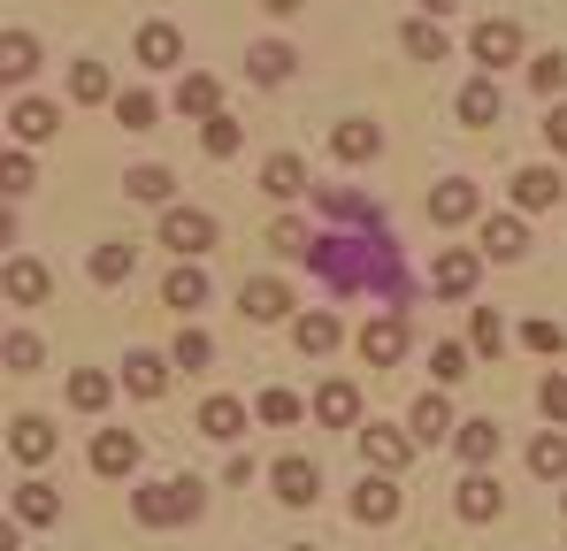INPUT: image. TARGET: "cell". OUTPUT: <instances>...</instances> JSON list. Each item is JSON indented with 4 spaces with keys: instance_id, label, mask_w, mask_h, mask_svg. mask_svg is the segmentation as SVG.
Wrapping results in <instances>:
<instances>
[{
    "instance_id": "cell-1",
    "label": "cell",
    "mask_w": 567,
    "mask_h": 551,
    "mask_svg": "<svg viewBox=\"0 0 567 551\" xmlns=\"http://www.w3.org/2000/svg\"><path fill=\"white\" fill-rule=\"evenodd\" d=\"M199 506H207V490H199V482H185V475H162V482L131 490V513H138L146 529H177V521H199Z\"/></svg>"
},
{
    "instance_id": "cell-2",
    "label": "cell",
    "mask_w": 567,
    "mask_h": 551,
    "mask_svg": "<svg viewBox=\"0 0 567 551\" xmlns=\"http://www.w3.org/2000/svg\"><path fill=\"white\" fill-rule=\"evenodd\" d=\"M162 246L185 253V261L215 253V215H207V207H169V215H162Z\"/></svg>"
},
{
    "instance_id": "cell-3",
    "label": "cell",
    "mask_w": 567,
    "mask_h": 551,
    "mask_svg": "<svg viewBox=\"0 0 567 551\" xmlns=\"http://www.w3.org/2000/svg\"><path fill=\"white\" fill-rule=\"evenodd\" d=\"M353 345H361V361H369V367H399V361H406V314H391V306L369 314Z\"/></svg>"
},
{
    "instance_id": "cell-4",
    "label": "cell",
    "mask_w": 567,
    "mask_h": 551,
    "mask_svg": "<svg viewBox=\"0 0 567 551\" xmlns=\"http://www.w3.org/2000/svg\"><path fill=\"white\" fill-rule=\"evenodd\" d=\"M453 513H461V521H475V529L506 513V490H498V475H491V467H468V475H461V490H453Z\"/></svg>"
},
{
    "instance_id": "cell-5",
    "label": "cell",
    "mask_w": 567,
    "mask_h": 551,
    "mask_svg": "<svg viewBox=\"0 0 567 551\" xmlns=\"http://www.w3.org/2000/svg\"><path fill=\"white\" fill-rule=\"evenodd\" d=\"M269 490H277V506H315V498H322V467L307 453H284L277 467H269Z\"/></svg>"
},
{
    "instance_id": "cell-6",
    "label": "cell",
    "mask_w": 567,
    "mask_h": 551,
    "mask_svg": "<svg viewBox=\"0 0 567 551\" xmlns=\"http://www.w3.org/2000/svg\"><path fill=\"white\" fill-rule=\"evenodd\" d=\"M506 191H514V207H522V215H545V207H560L567 177L553 169V162H529V169H514V184H506Z\"/></svg>"
},
{
    "instance_id": "cell-7",
    "label": "cell",
    "mask_w": 567,
    "mask_h": 551,
    "mask_svg": "<svg viewBox=\"0 0 567 551\" xmlns=\"http://www.w3.org/2000/svg\"><path fill=\"white\" fill-rule=\"evenodd\" d=\"M238 314H246V322H291V283H284V276H246Z\"/></svg>"
},
{
    "instance_id": "cell-8",
    "label": "cell",
    "mask_w": 567,
    "mask_h": 551,
    "mask_svg": "<svg viewBox=\"0 0 567 551\" xmlns=\"http://www.w3.org/2000/svg\"><path fill=\"white\" fill-rule=\"evenodd\" d=\"M483 215V191H475L468 177H445L437 191H430V222L437 230H461V222H475Z\"/></svg>"
},
{
    "instance_id": "cell-9",
    "label": "cell",
    "mask_w": 567,
    "mask_h": 551,
    "mask_svg": "<svg viewBox=\"0 0 567 551\" xmlns=\"http://www.w3.org/2000/svg\"><path fill=\"white\" fill-rule=\"evenodd\" d=\"M138 459H146V445H138L131 429H100V437H93V475H107V482L138 475Z\"/></svg>"
},
{
    "instance_id": "cell-10",
    "label": "cell",
    "mask_w": 567,
    "mask_h": 551,
    "mask_svg": "<svg viewBox=\"0 0 567 551\" xmlns=\"http://www.w3.org/2000/svg\"><path fill=\"white\" fill-rule=\"evenodd\" d=\"M475 62L483 70H506V62H522V23H506V15H491V23H475Z\"/></svg>"
},
{
    "instance_id": "cell-11",
    "label": "cell",
    "mask_w": 567,
    "mask_h": 551,
    "mask_svg": "<svg viewBox=\"0 0 567 551\" xmlns=\"http://www.w3.org/2000/svg\"><path fill=\"white\" fill-rule=\"evenodd\" d=\"M399 506H406V498H399V482L369 467V482L353 490V521H369V529H383V521H399Z\"/></svg>"
},
{
    "instance_id": "cell-12",
    "label": "cell",
    "mask_w": 567,
    "mask_h": 551,
    "mask_svg": "<svg viewBox=\"0 0 567 551\" xmlns=\"http://www.w3.org/2000/svg\"><path fill=\"white\" fill-rule=\"evenodd\" d=\"M475 276H483V253H468V246H445V253H437V269H430V283H437L445 299H468Z\"/></svg>"
},
{
    "instance_id": "cell-13",
    "label": "cell",
    "mask_w": 567,
    "mask_h": 551,
    "mask_svg": "<svg viewBox=\"0 0 567 551\" xmlns=\"http://www.w3.org/2000/svg\"><path fill=\"white\" fill-rule=\"evenodd\" d=\"M16 521H23V529H54V521H62V490L39 482V475L16 482Z\"/></svg>"
},
{
    "instance_id": "cell-14",
    "label": "cell",
    "mask_w": 567,
    "mask_h": 551,
    "mask_svg": "<svg viewBox=\"0 0 567 551\" xmlns=\"http://www.w3.org/2000/svg\"><path fill=\"white\" fill-rule=\"evenodd\" d=\"M8 131H16L23 146H39V138L62 131V107H54V100H16V107H8Z\"/></svg>"
},
{
    "instance_id": "cell-15",
    "label": "cell",
    "mask_w": 567,
    "mask_h": 551,
    "mask_svg": "<svg viewBox=\"0 0 567 551\" xmlns=\"http://www.w3.org/2000/svg\"><path fill=\"white\" fill-rule=\"evenodd\" d=\"M522 253H529L522 215H483V261H522Z\"/></svg>"
},
{
    "instance_id": "cell-16",
    "label": "cell",
    "mask_w": 567,
    "mask_h": 551,
    "mask_svg": "<svg viewBox=\"0 0 567 551\" xmlns=\"http://www.w3.org/2000/svg\"><path fill=\"white\" fill-rule=\"evenodd\" d=\"M291 345H299L307 361H322V353H338V345H346V330H338V314H322V306H315V314H299V322H291Z\"/></svg>"
},
{
    "instance_id": "cell-17",
    "label": "cell",
    "mask_w": 567,
    "mask_h": 551,
    "mask_svg": "<svg viewBox=\"0 0 567 551\" xmlns=\"http://www.w3.org/2000/svg\"><path fill=\"white\" fill-rule=\"evenodd\" d=\"M406 429H414V445H445L461 422H453V406H445V391H430V398H414V414H406Z\"/></svg>"
},
{
    "instance_id": "cell-18",
    "label": "cell",
    "mask_w": 567,
    "mask_h": 551,
    "mask_svg": "<svg viewBox=\"0 0 567 551\" xmlns=\"http://www.w3.org/2000/svg\"><path fill=\"white\" fill-rule=\"evenodd\" d=\"M330 154H338V162H377L383 154V123H361V115L338 123V131H330Z\"/></svg>"
},
{
    "instance_id": "cell-19",
    "label": "cell",
    "mask_w": 567,
    "mask_h": 551,
    "mask_svg": "<svg viewBox=\"0 0 567 551\" xmlns=\"http://www.w3.org/2000/svg\"><path fill=\"white\" fill-rule=\"evenodd\" d=\"M361 459H369L377 475H399V467L414 459V437H399V429H361Z\"/></svg>"
},
{
    "instance_id": "cell-20",
    "label": "cell",
    "mask_w": 567,
    "mask_h": 551,
    "mask_svg": "<svg viewBox=\"0 0 567 551\" xmlns=\"http://www.w3.org/2000/svg\"><path fill=\"white\" fill-rule=\"evenodd\" d=\"M138 62H146V70H177V62H185V31H177V23H146V31H138Z\"/></svg>"
},
{
    "instance_id": "cell-21",
    "label": "cell",
    "mask_w": 567,
    "mask_h": 551,
    "mask_svg": "<svg viewBox=\"0 0 567 551\" xmlns=\"http://www.w3.org/2000/svg\"><path fill=\"white\" fill-rule=\"evenodd\" d=\"M315 422H322V429H353V422H361V391H353V383H322V391H315Z\"/></svg>"
},
{
    "instance_id": "cell-22",
    "label": "cell",
    "mask_w": 567,
    "mask_h": 551,
    "mask_svg": "<svg viewBox=\"0 0 567 551\" xmlns=\"http://www.w3.org/2000/svg\"><path fill=\"white\" fill-rule=\"evenodd\" d=\"M169 353H131V361H123V383H131V398H162V391H169Z\"/></svg>"
},
{
    "instance_id": "cell-23",
    "label": "cell",
    "mask_w": 567,
    "mask_h": 551,
    "mask_svg": "<svg viewBox=\"0 0 567 551\" xmlns=\"http://www.w3.org/2000/svg\"><path fill=\"white\" fill-rule=\"evenodd\" d=\"M498 107H506L498 77H475V85H461V123H468V131H491V123H498Z\"/></svg>"
},
{
    "instance_id": "cell-24",
    "label": "cell",
    "mask_w": 567,
    "mask_h": 551,
    "mask_svg": "<svg viewBox=\"0 0 567 551\" xmlns=\"http://www.w3.org/2000/svg\"><path fill=\"white\" fill-rule=\"evenodd\" d=\"M8 453L23 459V467H39V459L54 453V429H47L39 414H16V422H8Z\"/></svg>"
},
{
    "instance_id": "cell-25",
    "label": "cell",
    "mask_w": 567,
    "mask_h": 551,
    "mask_svg": "<svg viewBox=\"0 0 567 551\" xmlns=\"http://www.w3.org/2000/svg\"><path fill=\"white\" fill-rule=\"evenodd\" d=\"M162 306H177V314H199V306H207V269H199V261L169 269V283H162Z\"/></svg>"
},
{
    "instance_id": "cell-26",
    "label": "cell",
    "mask_w": 567,
    "mask_h": 551,
    "mask_svg": "<svg viewBox=\"0 0 567 551\" xmlns=\"http://www.w3.org/2000/svg\"><path fill=\"white\" fill-rule=\"evenodd\" d=\"M291 70H299V54H291L284 39H261V46L246 54V77H254V85H284Z\"/></svg>"
},
{
    "instance_id": "cell-27",
    "label": "cell",
    "mask_w": 567,
    "mask_h": 551,
    "mask_svg": "<svg viewBox=\"0 0 567 551\" xmlns=\"http://www.w3.org/2000/svg\"><path fill=\"white\" fill-rule=\"evenodd\" d=\"M199 437L238 445V437H246V406H238V398H207V406H199Z\"/></svg>"
},
{
    "instance_id": "cell-28",
    "label": "cell",
    "mask_w": 567,
    "mask_h": 551,
    "mask_svg": "<svg viewBox=\"0 0 567 551\" xmlns=\"http://www.w3.org/2000/svg\"><path fill=\"white\" fill-rule=\"evenodd\" d=\"M261 191H269V199H299V191H307V162H299V154H269V162H261Z\"/></svg>"
},
{
    "instance_id": "cell-29",
    "label": "cell",
    "mask_w": 567,
    "mask_h": 551,
    "mask_svg": "<svg viewBox=\"0 0 567 551\" xmlns=\"http://www.w3.org/2000/svg\"><path fill=\"white\" fill-rule=\"evenodd\" d=\"M399 46H406L414 62H445V54H453V39H445V23H437V15L406 23V31H399Z\"/></svg>"
},
{
    "instance_id": "cell-30",
    "label": "cell",
    "mask_w": 567,
    "mask_h": 551,
    "mask_svg": "<svg viewBox=\"0 0 567 551\" xmlns=\"http://www.w3.org/2000/svg\"><path fill=\"white\" fill-rule=\"evenodd\" d=\"M177 115H199V123H207V115H223V85H215L207 70H192L185 85H177Z\"/></svg>"
},
{
    "instance_id": "cell-31",
    "label": "cell",
    "mask_w": 567,
    "mask_h": 551,
    "mask_svg": "<svg viewBox=\"0 0 567 551\" xmlns=\"http://www.w3.org/2000/svg\"><path fill=\"white\" fill-rule=\"evenodd\" d=\"M453 453L468 459V467H491L498 459V422H461L453 429Z\"/></svg>"
},
{
    "instance_id": "cell-32",
    "label": "cell",
    "mask_w": 567,
    "mask_h": 551,
    "mask_svg": "<svg viewBox=\"0 0 567 551\" xmlns=\"http://www.w3.org/2000/svg\"><path fill=\"white\" fill-rule=\"evenodd\" d=\"M31 70H39V39H31V31H8V39H0V77L23 85Z\"/></svg>"
},
{
    "instance_id": "cell-33",
    "label": "cell",
    "mask_w": 567,
    "mask_h": 551,
    "mask_svg": "<svg viewBox=\"0 0 567 551\" xmlns=\"http://www.w3.org/2000/svg\"><path fill=\"white\" fill-rule=\"evenodd\" d=\"M529 475H537V482H567V437L560 429H545V437L529 445Z\"/></svg>"
},
{
    "instance_id": "cell-34",
    "label": "cell",
    "mask_w": 567,
    "mask_h": 551,
    "mask_svg": "<svg viewBox=\"0 0 567 551\" xmlns=\"http://www.w3.org/2000/svg\"><path fill=\"white\" fill-rule=\"evenodd\" d=\"M8 299H16V306H39V299H47V269H39L31 253L8 261Z\"/></svg>"
},
{
    "instance_id": "cell-35",
    "label": "cell",
    "mask_w": 567,
    "mask_h": 551,
    "mask_svg": "<svg viewBox=\"0 0 567 551\" xmlns=\"http://www.w3.org/2000/svg\"><path fill=\"white\" fill-rule=\"evenodd\" d=\"M123 191H131V199H146V207H169L177 177H169L162 162H146V169H131V177H123Z\"/></svg>"
},
{
    "instance_id": "cell-36",
    "label": "cell",
    "mask_w": 567,
    "mask_h": 551,
    "mask_svg": "<svg viewBox=\"0 0 567 551\" xmlns=\"http://www.w3.org/2000/svg\"><path fill=\"white\" fill-rule=\"evenodd\" d=\"M131 269H138V246H123V238L93 246V283H123Z\"/></svg>"
},
{
    "instance_id": "cell-37",
    "label": "cell",
    "mask_w": 567,
    "mask_h": 551,
    "mask_svg": "<svg viewBox=\"0 0 567 551\" xmlns=\"http://www.w3.org/2000/svg\"><path fill=\"white\" fill-rule=\"evenodd\" d=\"M115 123H123V131H154V123H162V100H154V92H115Z\"/></svg>"
},
{
    "instance_id": "cell-38",
    "label": "cell",
    "mask_w": 567,
    "mask_h": 551,
    "mask_svg": "<svg viewBox=\"0 0 567 551\" xmlns=\"http://www.w3.org/2000/svg\"><path fill=\"white\" fill-rule=\"evenodd\" d=\"M468 345H475V361H498V353H506V322H498L491 306H475V322H468Z\"/></svg>"
},
{
    "instance_id": "cell-39",
    "label": "cell",
    "mask_w": 567,
    "mask_h": 551,
    "mask_svg": "<svg viewBox=\"0 0 567 551\" xmlns=\"http://www.w3.org/2000/svg\"><path fill=\"white\" fill-rule=\"evenodd\" d=\"M107 391H115V383H107L100 367H78V375H70V406H78V414H100V406H107Z\"/></svg>"
},
{
    "instance_id": "cell-40",
    "label": "cell",
    "mask_w": 567,
    "mask_h": 551,
    "mask_svg": "<svg viewBox=\"0 0 567 551\" xmlns=\"http://www.w3.org/2000/svg\"><path fill=\"white\" fill-rule=\"evenodd\" d=\"M199 146H207V154H215V162H230V154H238V146H246V131H238V123H230V115H207V123H199Z\"/></svg>"
},
{
    "instance_id": "cell-41",
    "label": "cell",
    "mask_w": 567,
    "mask_h": 551,
    "mask_svg": "<svg viewBox=\"0 0 567 551\" xmlns=\"http://www.w3.org/2000/svg\"><path fill=\"white\" fill-rule=\"evenodd\" d=\"M475 345H430V375H437V391H453L461 375H468Z\"/></svg>"
},
{
    "instance_id": "cell-42",
    "label": "cell",
    "mask_w": 567,
    "mask_h": 551,
    "mask_svg": "<svg viewBox=\"0 0 567 551\" xmlns=\"http://www.w3.org/2000/svg\"><path fill=\"white\" fill-rule=\"evenodd\" d=\"M169 361H177V367H207V361H215V337H207L199 322H185L177 345H169Z\"/></svg>"
},
{
    "instance_id": "cell-43",
    "label": "cell",
    "mask_w": 567,
    "mask_h": 551,
    "mask_svg": "<svg viewBox=\"0 0 567 551\" xmlns=\"http://www.w3.org/2000/svg\"><path fill=\"white\" fill-rule=\"evenodd\" d=\"M70 100H78V107H100V100H107V70H100V62H78V70H70Z\"/></svg>"
},
{
    "instance_id": "cell-44",
    "label": "cell",
    "mask_w": 567,
    "mask_h": 551,
    "mask_svg": "<svg viewBox=\"0 0 567 551\" xmlns=\"http://www.w3.org/2000/svg\"><path fill=\"white\" fill-rule=\"evenodd\" d=\"M254 414H261V422H269V429H291V422H299V414H307V406H299V398H291V391H261V406H254Z\"/></svg>"
},
{
    "instance_id": "cell-45",
    "label": "cell",
    "mask_w": 567,
    "mask_h": 551,
    "mask_svg": "<svg viewBox=\"0 0 567 551\" xmlns=\"http://www.w3.org/2000/svg\"><path fill=\"white\" fill-rule=\"evenodd\" d=\"M537 406L553 414V429H567V367H553V375L537 383Z\"/></svg>"
},
{
    "instance_id": "cell-46",
    "label": "cell",
    "mask_w": 567,
    "mask_h": 551,
    "mask_svg": "<svg viewBox=\"0 0 567 551\" xmlns=\"http://www.w3.org/2000/svg\"><path fill=\"white\" fill-rule=\"evenodd\" d=\"M39 361H47V353H39V337H31V330H16V337H8V375H39Z\"/></svg>"
},
{
    "instance_id": "cell-47",
    "label": "cell",
    "mask_w": 567,
    "mask_h": 551,
    "mask_svg": "<svg viewBox=\"0 0 567 551\" xmlns=\"http://www.w3.org/2000/svg\"><path fill=\"white\" fill-rule=\"evenodd\" d=\"M529 85H537V92H560V85H567V54H560V46L529 62Z\"/></svg>"
},
{
    "instance_id": "cell-48",
    "label": "cell",
    "mask_w": 567,
    "mask_h": 551,
    "mask_svg": "<svg viewBox=\"0 0 567 551\" xmlns=\"http://www.w3.org/2000/svg\"><path fill=\"white\" fill-rule=\"evenodd\" d=\"M0 184H8V199H23V191H31V154H8V162H0Z\"/></svg>"
},
{
    "instance_id": "cell-49",
    "label": "cell",
    "mask_w": 567,
    "mask_h": 551,
    "mask_svg": "<svg viewBox=\"0 0 567 551\" xmlns=\"http://www.w3.org/2000/svg\"><path fill=\"white\" fill-rule=\"evenodd\" d=\"M522 345H529V353H560V322H545V314H537V322L522 330Z\"/></svg>"
},
{
    "instance_id": "cell-50",
    "label": "cell",
    "mask_w": 567,
    "mask_h": 551,
    "mask_svg": "<svg viewBox=\"0 0 567 551\" xmlns=\"http://www.w3.org/2000/svg\"><path fill=\"white\" fill-rule=\"evenodd\" d=\"M545 146H553V154H560V162H567V100H560V107H553V115H545Z\"/></svg>"
},
{
    "instance_id": "cell-51",
    "label": "cell",
    "mask_w": 567,
    "mask_h": 551,
    "mask_svg": "<svg viewBox=\"0 0 567 551\" xmlns=\"http://www.w3.org/2000/svg\"><path fill=\"white\" fill-rule=\"evenodd\" d=\"M414 8H422V15H445V8H453V0H414Z\"/></svg>"
},
{
    "instance_id": "cell-52",
    "label": "cell",
    "mask_w": 567,
    "mask_h": 551,
    "mask_svg": "<svg viewBox=\"0 0 567 551\" xmlns=\"http://www.w3.org/2000/svg\"><path fill=\"white\" fill-rule=\"evenodd\" d=\"M261 8H269V15H291V8H299V0H261Z\"/></svg>"
},
{
    "instance_id": "cell-53",
    "label": "cell",
    "mask_w": 567,
    "mask_h": 551,
    "mask_svg": "<svg viewBox=\"0 0 567 551\" xmlns=\"http://www.w3.org/2000/svg\"><path fill=\"white\" fill-rule=\"evenodd\" d=\"M291 551H315V544H291Z\"/></svg>"
},
{
    "instance_id": "cell-54",
    "label": "cell",
    "mask_w": 567,
    "mask_h": 551,
    "mask_svg": "<svg viewBox=\"0 0 567 551\" xmlns=\"http://www.w3.org/2000/svg\"><path fill=\"white\" fill-rule=\"evenodd\" d=\"M560 513H567V490H560Z\"/></svg>"
}]
</instances>
